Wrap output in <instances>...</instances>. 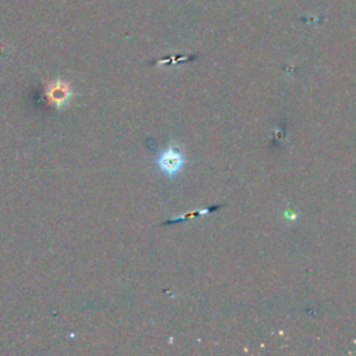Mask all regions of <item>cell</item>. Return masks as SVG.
Segmentation results:
<instances>
[{"label":"cell","instance_id":"6da1fadb","mask_svg":"<svg viewBox=\"0 0 356 356\" xmlns=\"http://www.w3.org/2000/svg\"><path fill=\"white\" fill-rule=\"evenodd\" d=\"M156 163L163 174H165L168 177H174L182 170V167L185 164V159L178 149L168 147L159 156Z\"/></svg>","mask_w":356,"mask_h":356},{"label":"cell","instance_id":"7a4b0ae2","mask_svg":"<svg viewBox=\"0 0 356 356\" xmlns=\"http://www.w3.org/2000/svg\"><path fill=\"white\" fill-rule=\"evenodd\" d=\"M47 99L50 100V103L54 104V107L61 108L64 107L70 99H71V92L68 89V86L63 82H56L53 83L49 90H47Z\"/></svg>","mask_w":356,"mask_h":356},{"label":"cell","instance_id":"3957f363","mask_svg":"<svg viewBox=\"0 0 356 356\" xmlns=\"http://www.w3.org/2000/svg\"><path fill=\"white\" fill-rule=\"evenodd\" d=\"M224 204H217V206H211V207H207V209H202V210H196V211H191V213H186V214H182V216H179V217H177V218H171V220H167L165 222H164V225H167V224H177V222H181V221H184V220H188V218H191V217H196V216H200V214H206V213H210V211H216V210H218V209H221Z\"/></svg>","mask_w":356,"mask_h":356}]
</instances>
